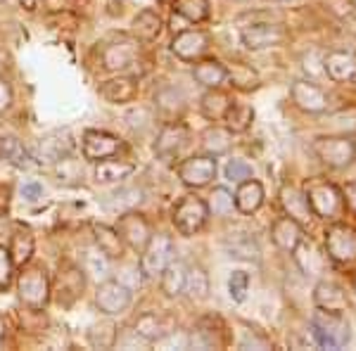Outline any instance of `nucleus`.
<instances>
[{
  "label": "nucleus",
  "instance_id": "0eeeda50",
  "mask_svg": "<svg viewBox=\"0 0 356 351\" xmlns=\"http://www.w3.org/2000/svg\"><path fill=\"white\" fill-rule=\"evenodd\" d=\"M325 252L335 263L349 266L356 261V230L347 223H332L325 230Z\"/></svg>",
  "mask_w": 356,
  "mask_h": 351
},
{
  "label": "nucleus",
  "instance_id": "49530a36",
  "mask_svg": "<svg viewBox=\"0 0 356 351\" xmlns=\"http://www.w3.org/2000/svg\"><path fill=\"white\" fill-rule=\"evenodd\" d=\"M223 176H226L228 183H235V186H238V183H243L247 178L254 176V171H252V166L243 162V159H228L226 169H223Z\"/></svg>",
  "mask_w": 356,
  "mask_h": 351
},
{
  "label": "nucleus",
  "instance_id": "cd10ccee",
  "mask_svg": "<svg viewBox=\"0 0 356 351\" xmlns=\"http://www.w3.org/2000/svg\"><path fill=\"white\" fill-rule=\"evenodd\" d=\"M292 254H295V261H297V266H300L302 273L312 275V278L314 275H318L325 266L323 254H321V252L314 247L312 240H307V238H302V243L292 250Z\"/></svg>",
  "mask_w": 356,
  "mask_h": 351
},
{
  "label": "nucleus",
  "instance_id": "603ef678",
  "mask_svg": "<svg viewBox=\"0 0 356 351\" xmlns=\"http://www.w3.org/2000/svg\"><path fill=\"white\" fill-rule=\"evenodd\" d=\"M19 5L24 10H29V13H33V10L38 8V0H19Z\"/></svg>",
  "mask_w": 356,
  "mask_h": 351
},
{
  "label": "nucleus",
  "instance_id": "c85d7f7f",
  "mask_svg": "<svg viewBox=\"0 0 356 351\" xmlns=\"http://www.w3.org/2000/svg\"><path fill=\"white\" fill-rule=\"evenodd\" d=\"M93 238H95V247L105 256H110V259H122L124 256L126 245H124V240H122V235H119L117 228L100 223V226L93 228Z\"/></svg>",
  "mask_w": 356,
  "mask_h": 351
},
{
  "label": "nucleus",
  "instance_id": "f8f14e48",
  "mask_svg": "<svg viewBox=\"0 0 356 351\" xmlns=\"http://www.w3.org/2000/svg\"><path fill=\"white\" fill-rule=\"evenodd\" d=\"M72 147H74V140H72V136H69V131H53V133H45L41 140H38L31 157L36 159L38 164H57L72 154Z\"/></svg>",
  "mask_w": 356,
  "mask_h": 351
},
{
  "label": "nucleus",
  "instance_id": "c9c22d12",
  "mask_svg": "<svg viewBox=\"0 0 356 351\" xmlns=\"http://www.w3.org/2000/svg\"><path fill=\"white\" fill-rule=\"evenodd\" d=\"M186 263L183 261H169L162 273V292L166 297H181L186 287Z\"/></svg>",
  "mask_w": 356,
  "mask_h": 351
},
{
  "label": "nucleus",
  "instance_id": "dca6fc26",
  "mask_svg": "<svg viewBox=\"0 0 356 351\" xmlns=\"http://www.w3.org/2000/svg\"><path fill=\"white\" fill-rule=\"evenodd\" d=\"M209 48V36L200 28L195 31H181L178 36L171 41V53L183 62H195L197 57H202Z\"/></svg>",
  "mask_w": 356,
  "mask_h": 351
},
{
  "label": "nucleus",
  "instance_id": "a18cd8bd",
  "mask_svg": "<svg viewBox=\"0 0 356 351\" xmlns=\"http://www.w3.org/2000/svg\"><path fill=\"white\" fill-rule=\"evenodd\" d=\"M247 292H250V275L245 270H233L228 275V295L235 304H243L247 299Z\"/></svg>",
  "mask_w": 356,
  "mask_h": 351
},
{
  "label": "nucleus",
  "instance_id": "2eb2a0df",
  "mask_svg": "<svg viewBox=\"0 0 356 351\" xmlns=\"http://www.w3.org/2000/svg\"><path fill=\"white\" fill-rule=\"evenodd\" d=\"M122 142L117 136L107 133V131H86L83 133V157L90 162H100V159L114 157L119 152Z\"/></svg>",
  "mask_w": 356,
  "mask_h": 351
},
{
  "label": "nucleus",
  "instance_id": "6ab92c4d",
  "mask_svg": "<svg viewBox=\"0 0 356 351\" xmlns=\"http://www.w3.org/2000/svg\"><path fill=\"white\" fill-rule=\"evenodd\" d=\"M323 72L328 74L330 81L347 83L356 79V57L347 50H330L323 57Z\"/></svg>",
  "mask_w": 356,
  "mask_h": 351
},
{
  "label": "nucleus",
  "instance_id": "412c9836",
  "mask_svg": "<svg viewBox=\"0 0 356 351\" xmlns=\"http://www.w3.org/2000/svg\"><path fill=\"white\" fill-rule=\"evenodd\" d=\"M171 330H174L171 318H166L162 313H154V311H147V313L138 316V320H136V335L140 339H145V342L157 344L159 339L164 335H169Z\"/></svg>",
  "mask_w": 356,
  "mask_h": 351
},
{
  "label": "nucleus",
  "instance_id": "9d476101",
  "mask_svg": "<svg viewBox=\"0 0 356 351\" xmlns=\"http://www.w3.org/2000/svg\"><path fill=\"white\" fill-rule=\"evenodd\" d=\"M240 41L247 50L259 53V50L275 48L285 41V28L280 24H271V22H259V24H250L240 28Z\"/></svg>",
  "mask_w": 356,
  "mask_h": 351
},
{
  "label": "nucleus",
  "instance_id": "7ed1b4c3",
  "mask_svg": "<svg viewBox=\"0 0 356 351\" xmlns=\"http://www.w3.org/2000/svg\"><path fill=\"white\" fill-rule=\"evenodd\" d=\"M314 152L325 166L335 171H342L354 164L356 159V140H352L347 133L342 136H328V138H316Z\"/></svg>",
  "mask_w": 356,
  "mask_h": 351
},
{
  "label": "nucleus",
  "instance_id": "e433bc0d",
  "mask_svg": "<svg viewBox=\"0 0 356 351\" xmlns=\"http://www.w3.org/2000/svg\"><path fill=\"white\" fill-rule=\"evenodd\" d=\"M10 256H13L15 266H26L33 256V235L31 230L19 228L13 235V247H10Z\"/></svg>",
  "mask_w": 356,
  "mask_h": 351
},
{
  "label": "nucleus",
  "instance_id": "423d86ee",
  "mask_svg": "<svg viewBox=\"0 0 356 351\" xmlns=\"http://www.w3.org/2000/svg\"><path fill=\"white\" fill-rule=\"evenodd\" d=\"M207 218H209V209H207L204 199L197 197V195L183 197L174 209V226L186 238L197 235L207 226Z\"/></svg>",
  "mask_w": 356,
  "mask_h": 351
},
{
  "label": "nucleus",
  "instance_id": "9b49d317",
  "mask_svg": "<svg viewBox=\"0 0 356 351\" xmlns=\"http://www.w3.org/2000/svg\"><path fill=\"white\" fill-rule=\"evenodd\" d=\"M131 302H134V295H131L129 287L124 283H119V280H105V283L97 285L95 304L105 316L124 313V311L131 307Z\"/></svg>",
  "mask_w": 356,
  "mask_h": 351
},
{
  "label": "nucleus",
  "instance_id": "aec40b11",
  "mask_svg": "<svg viewBox=\"0 0 356 351\" xmlns=\"http://www.w3.org/2000/svg\"><path fill=\"white\" fill-rule=\"evenodd\" d=\"M280 204H283V209H285V216L295 218L302 228L314 218L312 206H309V202H307L304 190L295 188V186H285L283 190H280Z\"/></svg>",
  "mask_w": 356,
  "mask_h": 351
},
{
  "label": "nucleus",
  "instance_id": "a19ab883",
  "mask_svg": "<svg viewBox=\"0 0 356 351\" xmlns=\"http://www.w3.org/2000/svg\"><path fill=\"white\" fill-rule=\"evenodd\" d=\"M143 202V190L140 188H124L119 190V193H114L107 197V206H110L112 211H119V214H124V211H131L136 209L138 204Z\"/></svg>",
  "mask_w": 356,
  "mask_h": 351
},
{
  "label": "nucleus",
  "instance_id": "f704fd0d",
  "mask_svg": "<svg viewBox=\"0 0 356 351\" xmlns=\"http://www.w3.org/2000/svg\"><path fill=\"white\" fill-rule=\"evenodd\" d=\"M183 295L193 302H202L209 297V275L202 266H191L186 270V287H183Z\"/></svg>",
  "mask_w": 356,
  "mask_h": 351
},
{
  "label": "nucleus",
  "instance_id": "c03bdc74",
  "mask_svg": "<svg viewBox=\"0 0 356 351\" xmlns=\"http://www.w3.org/2000/svg\"><path fill=\"white\" fill-rule=\"evenodd\" d=\"M110 256H105L100 250H86L83 254V273H90L93 278H105L107 273H110Z\"/></svg>",
  "mask_w": 356,
  "mask_h": 351
},
{
  "label": "nucleus",
  "instance_id": "864d4df0",
  "mask_svg": "<svg viewBox=\"0 0 356 351\" xmlns=\"http://www.w3.org/2000/svg\"><path fill=\"white\" fill-rule=\"evenodd\" d=\"M264 3H288V0H264Z\"/></svg>",
  "mask_w": 356,
  "mask_h": 351
},
{
  "label": "nucleus",
  "instance_id": "4468645a",
  "mask_svg": "<svg viewBox=\"0 0 356 351\" xmlns=\"http://www.w3.org/2000/svg\"><path fill=\"white\" fill-rule=\"evenodd\" d=\"M290 95L292 102L307 114H323L328 112L330 97L321 85H316L312 81H295L290 85Z\"/></svg>",
  "mask_w": 356,
  "mask_h": 351
},
{
  "label": "nucleus",
  "instance_id": "72a5a7b5",
  "mask_svg": "<svg viewBox=\"0 0 356 351\" xmlns=\"http://www.w3.org/2000/svg\"><path fill=\"white\" fill-rule=\"evenodd\" d=\"M202 147L207 154H211V157H223V154H228L233 147V133L228 129L214 126V129H209L202 136Z\"/></svg>",
  "mask_w": 356,
  "mask_h": 351
},
{
  "label": "nucleus",
  "instance_id": "f3484780",
  "mask_svg": "<svg viewBox=\"0 0 356 351\" xmlns=\"http://www.w3.org/2000/svg\"><path fill=\"white\" fill-rule=\"evenodd\" d=\"M83 287H86L83 268H76V266L60 268L55 292H57V302H60L62 307H69L72 302H76V299L83 295Z\"/></svg>",
  "mask_w": 356,
  "mask_h": 351
},
{
  "label": "nucleus",
  "instance_id": "c756f323",
  "mask_svg": "<svg viewBox=\"0 0 356 351\" xmlns=\"http://www.w3.org/2000/svg\"><path fill=\"white\" fill-rule=\"evenodd\" d=\"M226 252L240 261H259V245L250 233H231L226 238Z\"/></svg>",
  "mask_w": 356,
  "mask_h": 351
},
{
  "label": "nucleus",
  "instance_id": "473e14b6",
  "mask_svg": "<svg viewBox=\"0 0 356 351\" xmlns=\"http://www.w3.org/2000/svg\"><path fill=\"white\" fill-rule=\"evenodd\" d=\"M223 122H226V129L231 133H245L254 122V109L245 105V102H231L226 114H223Z\"/></svg>",
  "mask_w": 356,
  "mask_h": 351
},
{
  "label": "nucleus",
  "instance_id": "6e6552de",
  "mask_svg": "<svg viewBox=\"0 0 356 351\" xmlns=\"http://www.w3.org/2000/svg\"><path fill=\"white\" fill-rule=\"evenodd\" d=\"M140 55V45H138V38H129V36H119L114 41L105 43L100 53L102 60V69L105 72H124L129 69Z\"/></svg>",
  "mask_w": 356,
  "mask_h": 351
},
{
  "label": "nucleus",
  "instance_id": "ddd939ff",
  "mask_svg": "<svg viewBox=\"0 0 356 351\" xmlns=\"http://www.w3.org/2000/svg\"><path fill=\"white\" fill-rule=\"evenodd\" d=\"M117 230H119V235H122L124 245H129L131 250H136V252H143V247L147 245V240H150V235H152L150 223L145 221V216L138 214L136 209L119 214Z\"/></svg>",
  "mask_w": 356,
  "mask_h": 351
},
{
  "label": "nucleus",
  "instance_id": "1a4fd4ad",
  "mask_svg": "<svg viewBox=\"0 0 356 351\" xmlns=\"http://www.w3.org/2000/svg\"><path fill=\"white\" fill-rule=\"evenodd\" d=\"M178 178L186 188H207L216 178V157L211 154H197L178 166Z\"/></svg>",
  "mask_w": 356,
  "mask_h": 351
},
{
  "label": "nucleus",
  "instance_id": "de8ad7c7",
  "mask_svg": "<svg viewBox=\"0 0 356 351\" xmlns=\"http://www.w3.org/2000/svg\"><path fill=\"white\" fill-rule=\"evenodd\" d=\"M13 273H15V263H13V256H10V250H5V247L0 245V287L10 285Z\"/></svg>",
  "mask_w": 356,
  "mask_h": 351
},
{
  "label": "nucleus",
  "instance_id": "4c0bfd02",
  "mask_svg": "<svg viewBox=\"0 0 356 351\" xmlns=\"http://www.w3.org/2000/svg\"><path fill=\"white\" fill-rule=\"evenodd\" d=\"M154 102H157L159 112L169 119L178 117V114L183 112V107H186V97H183L181 90L174 88V85H166V88L159 90L157 97H154Z\"/></svg>",
  "mask_w": 356,
  "mask_h": 351
},
{
  "label": "nucleus",
  "instance_id": "393cba45",
  "mask_svg": "<svg viewBox=\"0 0 356 351\" xmlns=\"http://www.w3.org/2000/svg\"><path fill=\"white\" fill-rule=\"evenodd\" d=\"M271 238H273L275 247H280L283 252H292L302 243L304 228L295 221V218L280 216V218H275L273 226H271Z\"/></svg>",
  "mask_w": 356,
  "mask_h": 351
},
{
  "label": "nucleus",
  "instance_id": "58836bf2",
  "mask_svg": "<svg viewBox=\"0 0 356 351\" xmlns=\"http://www.w3.org/2000/svg\"><path fill=\"white\" fill-rule=\"evenodd\" d=\"M174 13L186 22L200 24L209 19V0H174Z\"/></svg>",
  "mask_w": 356,
  "mask_h": 351
},
{
  "label": "nucleus",
  "instance_id": "4be33fe9",
  "mask_svg": "<svg viewBox=\"0 0 356 351\" xmlns=\"http://www.w3.org/2000/svg\"><path fill=\"white\" fill-rule=\"evenodd\" d=\"M186 129H183L181 124H166L162 131H159L157 136V142H154V152H157L159 159H164V162H169V159H174L178 152H181V147L186 145Z\"/></svg>",
  "mask_w": 356,
  "mask_h": 351
},
{
  "label": "nucleus",
  "instance_id": "2f4dec72",
  "mask_svg": "<svg viewBox=\"0 0 356 351\" xmlns=\"http://www.w3.org/2000/svg\"><path fill=\"white\" fill-rule=\"evenodd\" d=\"M0 157L8 164L17 166V169H29L33 164L31 152L24 147V142L15 136H3L0 138Z\"/></svg>",
  "mask_w": 356,
  "mask_h": 351
},
{
  "label": "nucleus",
  "instance_id": "7c9ffc66",
  "mask_svg": "<svg viewBox=\"0 0 356 351\" xmlns=\"http://www.w3.org/2000/svg\"><path fill=\"white\" fill-rule=\"evenodd\" d=\"M195 81L204 88H219V85L228 79V69L226 65H221L219 60H202L197 62L193 69Z\"/></svg>",
  "mask_w": 356,
  "mask_h": 351
},
{
  "label": "nucleus",
  "instance_id": "a878e982",
  "mask_svg": "<svg viewBox=\"0 0 356 351\" xmlns=\"http://www.w3.org/2000/svg\"><path fill=\"white\" fill-rule=\"evenodd\" d=\"M164 22L154 10H140L136 15L134 24H131V31H134V38H138L140 43H152L162 36Z\"/></svg>",
  "mask_w": 356,
  "mask_h": 351
},
{
  "label": "nucleus",
  "instance_id": "37998d69",
  "mask_svg": "<svg viewBox=\"0 0 356 351\" xmlns=\"http://www.w3.org/2000/svg\"><path fill=\"white\" fill-rule=\"evenodd\" d=\"M119 330L112 320H105V323H97L88 330V342L93 344L95 349H112L117 344Z\"/></svg>",
  "mask_w": 356,
  "mask_h": 351
},
{
  "label": "nucleus",
  "instance_id": "39448f33",
  "mask_svg": "<svg viewBox=\"0 0 356 351\" xmlns=\"http://www.w3.org/2000/svg\"><path fill=\"white\" fill-rule=\"evenodd\" d=\"M174 240L164 233H152L147 245L143 247L140 256V273L143 278H157L162 270L169 266V261L174 259Z\"/></svg>",
  "mask_w": 356,
  "mask_h": 351
},
{
  "label": "nucleus",
  "instance_id": "20e7f679",
  "mask_svg": "<svg viewBox=\"0 0 356 351\" xmlns=\"http://www.w3.org/2000/svg\"><path fill=\"white\" fill-rule=\"evenodd\" d=\"M17 292L29 309H45L50 302V278L43 266H29L17 278Z\"/></svg>",
  "mask_w": 356,
  "mask_h": 351
},
{
  "label": "nucleus",
  "instance_id": "bb28decb",
  "mask_svg": "<svg viewBox=\"0 0 356 351\" xmlns=\"http://www.w3.org/2000/svg\"><path fill=\"white\" fill-rule=\"evenodd\" d=\"M136 171V166L131 162H122V159H100L95 162V181L102 186H110V183H122L124 178H129Z\"/></svg>",
  "mask_w": 356,
  "mask_h": 351
},
{
  "label": "nucleus",
  "instance_id": "8fccbe9b",
  "mask_svg": "<svg viewBox=\"0 0 356 351\" xmlns=\"http://www.w3.org/2000/svg\"><path fill=\"white\" fill-rule=\"evenodd\" d=\"M342 202L356 216V181H349L347 186L342 188Z\"/></svg>",
  "mask_w": 356,
  "mask_h": 351
},
{
  "label": "nucleus",
  "instance_id": "5701e85b",
  "mask_svg": "<svg viewBox=\"0 0 356 351\" xmlns=\"http://www.w3.org/2000/svg\"><path fill=\"white\" fill-rule=\"evenodd\" d=\"M138 90H140V85L131 76L110 79V81L100 85V95L107 102H112V105H129V102H134L138 97Z\"/></svg>",
  "mask_w": 356,
  "mask_h": 351
},
{
  "label": "nucleus",
  "instance_id": "f03ea898",
  "mask_svg": "<svg viewBox=\"0 0 356 351\" xmlns=\"http://www.w3.org/2000/svg\"><path fill=\"white\" fill-rule=\"evenodd\" d=\"M304 195H307V202L312 206V214L316 218L332 221V218L340 216L344 202H342V190L335 183L325 181V178H312L304 186Z\"/></svg>",
  "mask_w": 356,
  "mask_h": 351
},
{
  "label": "nucleus",
  "instance_id": "6e6d98bb",
  "mask_svg": "<svg viewBox=\"0 0 356 351\" xmlns=\"http://www.w3.org/2000/svg\"><path fill=\"white\" fill-rule=\"evenodd\" d=\"M349 3H352V5H354V8H356V0H349Z\"/></svg>",
  "mask_w": 356,
  "mask_h": 351
},
{
  "label": "nucleus",
  "instance_id": "79ce46f5",
  "mask_svg": "<svg viewBox=\"0 0 356 351\" xmlns=\"http://www.w3.org/2000/svg\"><path fill=\"white\" fill-rule=\"evenodd\" d=\"M207 209H209V216H228L235 209V197L228 188H214L207 199Z\"/></svg>",
  "mask_w": 356,
  "mask_h": 351
},
{
  "label": "nucleus",
  "instance_id": "b1692460",
  "mask_svg": "<svg viewBox=\"0 0 356 351\" xmlns=\"http://www.w3.org/2000/svg\"><path fill=\"white\" fill-rule=\"evenodd\" d=\"M235 209L240 214L250 216L254 211H259V206L264 204V186L259 181H254V176L247 178V181L238 183V190H235Z\"/></svg>",
  "mask_w": 356,
  "mask_h": 351
},
{
  "label": "nucleus",
  "instance_id": "3c124183",
  "mask_svg": "<svg viewBox=\"0 0 356 351\" xmlns=\"http://www.w3.org/2000/svg\"><path fill=\"white\" fill-rule=\"evenodd\" d=\"M13 107V88L5 79H0V114H5Z\"/></svg>",
  "mask_w": 356,
  "mask_h": 351
},
{
  "label": "nucleus",
  "instance_id": "f257e3e1",
  "mask_svg": "<svg viewBox=\"0 0 356 351\" xmlns=\"http://www.w3.org/2000/svg\"><path fill=\"white\" fill-rule=\"evenodd\" d=\"M312 335L321 349H342L352 339V327L344 313L318 309L312 318Z\"/></svg>",
  "mask_w": 356,
  "mask_h": 351
},
{
  "label": "nucleus",
  "instance_id": "5fc2aeb1",
  "mask_svg": "<svg viewBox=\"0 0 356 351\" xmlns=\"http://www.w3.org/2000/svg\"><path fill=\"white\" fill-rule=\"evenodd\" d=\"M352 283H354V290H356V273H354V280H352Z\"/></svg>",
  "mask_w": 356,
  "mask_h": 351
},
{
  "label": "nucleus",
  "instance_id": "ea45409f",
  "mask_svg": "<svg viewBox=\"0 0 356 351\" xmlns=\"http://www.w3.org/2000/svg\"><path fill=\"white\" fill-rule=\"evenodd\" d=\"M228 105H231V97H228L226 93H221L219 88H209V93H204L202 102H200L204 117L207 119H214V122L223 119V114H226Z\"/></svg>",
  "mask_w": 356,
  "mask_h": 351
},
{
  "label": "nucleus",
  "instance_id": "09e8293b",
  "mask_svg": "<svg viewBox=\"0 0 356 351\" xmlns=\"http://www.w3.org/2000/svg\"><path fill=\"white\" fill-rule=\"evenodd\" d=\"M22 197H24L26 202H38V199L43 197V186L38 181H26L24 186H22Z\"/></svg>",
  "mask_w": 356,
  "mask_h": 351
},
{
  "label": "nucleus",
  "instance_id": "a211bd4d",
  "mask_svg": "<svg viewBox=\"0 0 356 351\" xmlns=\"http://www.w3.org/2000/svg\"><path fill=\"white\" fill-rule=\"evenodd\" d=\"M314 304L321 311H332V313H344L349 307L347 292L342 285L332 283V280H321L314 287Z\"/></svg>",
  "mask_w": 356,
  "mask_h": 351
}]
</instances>
